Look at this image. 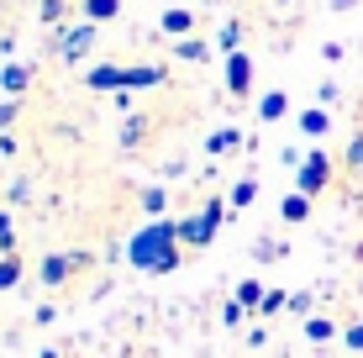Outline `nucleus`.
I'll use <instances>...</instances> for the list:
<instances>
[{
	"instance_id": "obj_1",
	"label": "nucleus",
	"mask_w": 363,
	"mask_h": 358,
	"mask_svg": "<svg viewBox=\"0 0 363 358\" xmlns=\"http://www.w3.org/2000/svg\"><path fill=\"white\" fill-rule=\"evenodd\" d=\"M179 248H184V242H179V221L158 216V221H147V227H137L121 253H127V264L143 269V274H174L179 258H184Z\"/></svg>"
},
{
	"instance_id": "obj_2",
	"label": "nucleus",
	"mask_w": 363,
	"mask_h": 358,
	"mask_svg": "<svg viewBox=\"0 0 363 358\" xmlns=\"http://www.w3.org/2000/svg\"><path fill=\"white\" fill-rule=\"evenodd\" d=\"M227 206H232V201L211 195V201L200 206L195 216L179 221V242H190V248H211V242H216V232H221V221H227Z\"/></svg>"
},
{
	"instance_id": "obj_3",
	"label": "nucleus",
	"mask_w": 363,
	"mask_h": 358,
	"mask_svg": "<svg viewBox=\"0 0 363 358\" xmlns=\"http://www.w3.org/2000/svg\"><path fill=\"white\" fill-rule=\"evenodd\" d=\"M95 37H100L95 21H69V27H53V58H58V64H84V58L95 53Z\"/></svg>"
},
{
	"instance_id": "obj_4",
	"label": "nucleus",
	"mask_w": 363,
	"mask_h": 358,
	"mask_svg": "<svg viewBox=\"0 0 363 358\" xmlns=\"http://www.w3.org/2000/svg\"><path fill=\"white\" fill-rule=\"evenodd\" d=\"M95 264V253H84V248H74V253H48L43 264H37V279H43L48 290H64L79 269H90Z\"/></svg>"
},
{
	"instance_id": "obj_5",
	"label": "nucleus",
	"mask_w": 363,
	"mask_h": 358,
	"mask_svg": "<svg viewBox=\"0 0 363 358\" xmlns=\"http://www.w3.org/2000/svg\"><path fill=\"white\" fill-rule=\"evenodd\" d=\"M332 174H337V169H332V158L316 147V153H306V158H300V169H295V190L316 201V195H327V190H332Z\"/></svg>"
},
{
	"instance_id": "obj_6",
	"label": "nucleus",
	"mask_w": 363,
	"mask_h": 358,
	"mask_svg": "<svg viewBox=\"0 0 363 358\" xmlns=\"http://www.w3.org/2000/svg\"><path fill=\"white\" fill-rule=\"evenodd\" d=\"M227 90L242 101V95H253V58L247 53H232L227 58Z\"/></svg>"
},
{
	"instance_id": "obj_7",
	"label": "nucleus",
	"mask_w": 363,
	"mask_h": 358,
	"mask_svg": "<svg viewBox=\"0 0 363 358\" xmlns=\"http://www.w3.org/2000/svg\"><path fill=\"white\" fill-rule=\"evenodd\" d=\"M27 90H32V69L11 58V64L0 69V95H6V101H21V95H27Z\"/></svg>"
},
{
	"instance_id": "obj_8",
	"label": "nucleus",
	"mask_w": 363,
	"mask_h": 358,
	"mask_svg": "<svg viewBox=\"0 0 363 358\" xmlns=\"http://www.w3.org/2000/svg\"><path fill=\"white\" fill-rule=\"evenodd\" d=\"M295 127L306 132L311 142H321V138H327V132H332V116H327V106H306V111H300V116H295Z\"/></svg>"
},
{
	"instance_id": "obj_9",
	"label": "nucleus",
	"mask_w": 363,
	"mask_h": 358,
	"mask_svg": "<svg viewBox=\"0 0 363 358\" xmlns=\"http://www.w3.org/2000/svg\"><path fill=\"white\" fill-rule=\"evenodd\" d=\"M84 84H90V90H127V69L121 64H95L84 74Z\"/></svg>"
},
{
	"instance_id": "obj_10",
	"label": "nucleus",
	"mask_w": 363,
	"mask_h": 358,
	"mask_svg": "<svg viewBox=\"0 0 363 358\" xmlns=\"http://www.w3.org/2000/svg\"><path fill=\"white\" fill-rule=\"evenodd\" d=\"M169 74L153 69V64H127V90H164Z\"/></svg>"
},
{
	"instance_id": "obj_11",
	"label": "nucleus",
	"mask_w": 363,
	"mask_h": 358,
	"mask_svg": "<svg viewBox=\"0 0 363 358\" xmlns=\"http://www.w3.org/2000/svg\"><path fill=\"white\" fill-rule=\"evenodd\" d=\"M158 27H164L169 37H195V11H190V6H169Z\"/></svg>"
},
{
	"instance_id": "obj_12",
	"label": "nucleus",
	"mask_w": 363,
	"mask_h": 358,
	"mask_svg": "<svg viewBox=\"0 0 363 358\" xmlns=\"http://www.w3.org/2000/svg\"><path fill=\"white\" fill-rule=\"evenodd\" d=\"M121 16V0H79V21H95V27H106V21Z\"/></svg>"
},
{
	"instance_id": "obj_13",
	"label": "nucleus",
	"mask_w": 363,
	"mask_h": 358,
	"mask_svg": "<svg viewBox=\"0 0 363 358\" xmlns=\"http://www.w3.org/2000/svg\"><path fill=\"white\" fill-rule=\"evenodd\" d=\"M242 142H247V138H242L237 127H221V132H211V138H206V153H211V158H221V153H237Z\"/></svg>"
},
{
	"instance_id": "obj_14",
	"label": "nucleus",
	"mask_w": 363,
	"mask_h": 358,
	"mask_svg": "<svg viewBox=\"0 0 363 358\" xmlns=\"http://www.w3.org/2000/svg\"><path fill=\"white\" fill-rule=\"evenodd\" d=\"M174 58H179V64H206L211 58V47L200 43V37H174V47H169Z\"/></svg>"
},
{
	"instance_id": "obj_15",
	"label": "nucleus",
	"mask_w": 363,
	"mask_h": 358,
	"mask_svg": "<svg viewBox=\"0 0 363 358\" xmlns=\"http://www.w3.org/2000/svg\"><path fill=\"white\" fill-rule=\"evenodd\" d=\"M279 216L290 221V227H300V221H311V195H300V190H290L279 201Z\"/></svg>"
},
{
	"instance_id": "obj_16",
	"label": "nucleus",
	"mask_w": 363,
	"mask_h": 358,
	"mask_svg": "<svg viewBox=\"0 0 363 358\" xmlns=\"http://www.w3.org/2000/svg\"><path fill=\"white\" fill-rule=\"evenodd\" d=\"M279 116H290V95H284V90H269L264 101H258V121H279Z\"/></svg>"
},
{
	"instance_id": "obj_17",
	"label": "nucleus",
	"mask_w": 363,
	"mask_h": 358,
	"mask_svg": "<svg viewBox=\"0 0 363 358\" xmlns=\"http://www.w3.org/2000/svg\"><path fill=\"white\" fill-rule=\"evenodd\" d=\"M306 337L311 342H332V337H342V327H337L332 316H306Z\"/></svg>"
},
{
	"instance_id": "obj_18",
	"label": "nucleus",
	"mask_w": 363,
	"mask_h": 358,
	"mask_svg": "<svg viewBox=\"0 0 363 358\" xmlns=\"http://www.w3.org/2000/svg\"><path fill=\"white\" fill-rule=\"evenodd\" d=\"M164 211H169V195H164V184H147V190H143V216H147V221H158Z\"/></svg>"
},
{
	"instance_id": "obj_19",
	"label": "nucleus",
	"mask_w": 363,
	"mask_h": 358,
	"mask_svg": "<svg viewBox=\"0 0 363 358\" xmlns=\"http://www.w3.org/2000/svg\"><path fill=\"white\" fill-rule=\"evenodd\" d=\"M264 295H269V285H264V279H242V285H237V295H232V301H242L247 311H258V306H264Z\"/></svg>"
},
{
	"instance_id": "obj_20",
	"label": "nucleus",
	"mask_w": 363,
	"mask_h": 358,
	"mask_svg": "<svg viewBox=\"0 0 363 358\" xmlns=\"http://www.w3.org/2000/svg\"><path fill=\"white\" fill-rule=\"evenodd\" d=\"M227 201H232V211H247V206H253V201H258V179H237V184H232V195H227Z\"/></svg>"
},
{
	"instance_id": "obj_21",
	"label": "nucleus",
	"mask_w": 363,
	"mask_h": 358,
	"mask_svg": "<svg viewBox=\"0 0 363 358\" xmlns=\"http://www.w3.org/2000/svg\"><path fill=\"white\" fill-rule=\"evenodd\" d=\"M64 16H69V0H37V21L43 27H58Z\"/></svg>"
},
{
	"instance_id": "obj_22",
	"label": "nucleus",
	"mask_w": 363,
	"mask_h": 358,
	"mask_svg": "<svg viewBox=\"0 0 363 358\" xmlns=\"http://www.w3.org/2000/svg\"><path fill=\"white\" fill-rule=\"evenodd\" d=\"M16 285H21V258H16V253H6V258H0V295L16 290Z\"/></svg>"
},
{
	"instance_id": "obj_23",
	"label": "nucleus",
	"mask_w": 363,
	"mask_h": 358,
	"mask_svg": "<svg viewBox=\"0 0 363 358\" xmlns=\"http://www.w3.org/2000/svg\"><path fill=\"white\" fill-rule=\"evenodd\" d=\"M216 47H221V53H242V21H227V27H221V37H216Z\"/></svg>"
},
{
	"instance_id": "obj_24",
	"label": "nucleus",
	"mask_w": 363,
	"mask_h": 358,
	"mask_svg": "<svg viewBox=\"0 0 363 358\" xmlns=\"http://www.w3.org/2000/svg\"><path fill=\"white\" fill-rule=\"evenodd\" d=\"M290 248H284V242H274V237H258L253 242V264H274V258H284Z\"/></svg>"
},
{
	"instance_id": "obj_25",
	"label": "nucleus",
	"mask_w": 363,
	"mask_h": 358,
	"mask_svg": "<svg viewBox=\"0 0 363 358\" xmlns=\"http://www.w3.org/2000/svg\"><path fill=\"white\" fill-rule=\"evenodd\" d=\"M143 132H147V121L143 116H127V127H121V153H132V147L143 142Z\"/></svg>"
},
{
	"instance_id": "obj_26",
	"label": "nucleus",
	"mask_w": 363,
	"mask_h": 358,
	"mask_svg": "<svg viewBox=\"0 0 363 358\" xmlns=\"http://www.w3.org/2000/svg\"><path fill=\"white\" fill-rule=\"evenodd\" d=\"M342 164H347V174H363V132H353V138H347Z\"/></svg>"
},
{
	"instance_id": "obj_27",
	"label": "nucleus",
	"mask_w": 363,
	"mask_h": 358,
	"mask_svg": "<svg viewBox=\"0 0 363 358\" xmlns=\"http://www.w3.org/2000/svg\"><path fill=\"white\" fill-rule=\"evenodd\" d=\"M279 311H290V295H284V290H269L264 306H258V316H279Z\"/></svg>"
},
{
	"instance_id": "obj_28",
	"label": "nucleus",
	"mask_w": 363,
	"mask_h": 358,
	"mask_svg": "<svg viewBox=\"0 0 363 358\" xmlns=\"http://www.w3.org/2000/svg\"><path fill=\"white\" fill-rule=\"evenodd\" d=\"M6 201H11V206H27V201H32V179H27V174L11 179V184H6Z\"/></svg>"
},
{
	"instance_id": "obj_29",
	"label": "nucleus",
	"mask_w": 363,
	"mask_h": 358,
	"mask_svg": "<svg viewBox=\"0 0 363 358\" xmlns=\"http://www.w3.org/2000/svg\"><path fill=\"white\" fill-rule=\"evenodd\" d=\"M342 348L353 353V358H363V322H347L342 327Z\"/></svg>"
},
{
	"instance_id": "obj_30",
	"label": "nucleus",
	"mask_w": 363,
	"mask_h": 358,
	"mask_svg": "<svg viewBox=\"0 0 363 358\" xmlns=\"http://www.w3.org/2000/svg\"><path fill=\"white\" fill-rule=\"evenodd\" d=\"M242 322H247V306H242V301H227V306H221V327H232V332H237Z\"/></svg>"
},
{
	"instance_id": "obj_31",
	"label": "nucleus",
	"mask_w": 363,
	"mask_h": 358,
	"mask_svg": "<svg viewBox=\"0 0 363 358\" xmlns=\"http://www.w3.org/2000/svg\"><path fill=\"white\" fill-rule=\"evenodd\" d=\"M21 121V101H0V132H11Z\"/></svg>"
},
{
	"instance_id": "obj_32",
	"label": "nucleus",
	"mask_w": 363,
	"mask_h": 358,
	"mask_svg": "<svg viewBox=\"0 0 363 358\" xmlns=\"http://www.w3.org/2000/svg\"><path fill=\"white\" fill-rule=\"evenodd\" d=\"M316 101H321V106H337V101H342V84H337V79L316 84Z\"/></svg>"
},
{
	"instance_id": "obj_33",
	"label": "nucleus",
	"mask_w": 363,
	"mask_h": 358,
	"mask_svg": "<svg viewBox=\"0 0 363 358\" xmlns=\"http://www.w3.org/2000/svg\"><path fill=\"white\" fill-rule=\"evenodd\" d=\"M290 311H295V316H316V311H311V290H295V295H290Z\"/></svg>"
},
{
	"instance_id": "obj_34",
	"label": "nucleus",
	"mask_w": 363,
	"mask_h": 358,
	"mask_svg": "<svg viewBox=\"0 0 363 358\" xmlns=\"http://www.w3.org/2000/svg\"><path fill=\"white\" fill-rule=\"evenodd\" d=\"M16 153H21V142L11 138V132H0V158H16Z\"/></svg>"
},
{
	"instance_id": "obj_35",
	"label": "nucleus",
	"mask_w": 363,
	"mask_h": 358,
	"mask_svg": "<svg viewBox=\"0 0 363 358\" xmlns=\"http://www.w3.org/2000/svg\"><path fill=\"white\" fill-rule=\"evenodd\" d=\"M6 232H16V216H11V211H0V237H6Z\"/></svg>"
},
{
	"instance_id": "obj_36",
	"label": "nucleus",
	"mask_w": 363,
	"mask_h": 358,
	"mask_svg": "<svg viewBox=\"0 0 363 358\" xmlns=\"http://www.w3.org/2000/svg\"><path fill=\"white\" fill-rule=\"evenodd\" d=\"M358 6V0H332V11H353Z\"/></svg>"
},
{
	"instance_id": "obj_37",
	"label": "nucleus",
	"mask_w": 363,
	"mask_h": 358,
	"mask_svg": "<svg viewBox=\"0 0 363 358\" xmlns=\"http://www.w3.org/2000/svg\"><path fill=\"white\" fill-rule=\"evenodd\" d=\"M43 358H58V348H43Z\"/></svg>"
},
{
	"instance_id": "obj_38",
	"label": "nucleus",
	"mask_w": 363,
	"mask_h": 358,
	"mask_svg": "<svg viewBox=\"0 0 363 358\" xmlns=\"http://www.w3.org/2000/svg\"><path fill=\"white\" fill-rule=\"evenodd\" d=\"M358 264H363V242H358Z\"/></svg>"
}]
</instances>
